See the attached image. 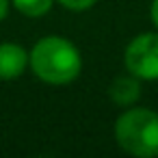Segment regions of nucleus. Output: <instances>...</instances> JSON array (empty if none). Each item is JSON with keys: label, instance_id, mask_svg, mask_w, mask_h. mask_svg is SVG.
Returning <instances> with one entry per match:
<instances>
[{"label": "nucleus", "instance_id": "f257e3e1", "mask_svg": "<svg viewBox=\"0 0 158 158\" xmlns=\"http://www.w3.org/2000/svg\"><path fill=\"white\" fill-rule=\"evenodd\" d=\"M31 72L46 85L63 87L80 76L82 56L69 39L48 35L31 48Z\"/></svg>", "mask_w": 158, "mask_h": 158}, {"label": "nucleus", "instance_id": "f03ea898", "mask_svg": "<svg viewBox=\"0 0 158 158\" xmlns=\"http://www.w3.org/2000/svg\"><path fill=\"white\" fill-rule=\"evenodd\" d=\"M115 141L130 156H158V113L141 106L126 108L115 121Z\"/></svg>", "mask_w": 158, "mask_h": 158}, {"label": "nucleus", "instance_id": "7ed1b4c3", "mask_svg": "<svg viewBox=\"0 0 158 158\" xmlns=\"http://www.w3.org/2000/svg\"><path fill=\"white\" fill-rule=\"evenodd\" d=\"M123 65L141 80H158V31L136 35L123 50Z\"/></svg>", "mask_w": 158, "mask_h": 158}, {"label": "nucleus", "instance_id": "20e7f679", "mask_svg": "<svg viewBox=\"0 0 158 158\" xmlns=\"http://www.w3.org/2000/svg\"><path fill=\"white\" fill-rule=\"evenodd\" d=\"M31 65V52L13 41L0 44V80H15Z\"/></svg>", "mask_w": 158, "mask_h": 158}, {"label": "nucleus", "instance_id": "39448f33", "mask_svg": "<svg viewBox=\"0 0 158 158\" xmlns=\"http://www.w3.org/2000/svg\"><path fill=\"white\" fill-rule=\"evenodd\" d=\"M108 98L113 104H117L121 108L134 106L141 98V78L132 76L130 72L126 76H117L108 85Z\"/></svg>", "mask_w": 158, "mask_h": 158}, {"label": "nucleus", "instance_id": "423d86ee", "mask_svg": "<svg viewBox=\"0 0 158 158\" xmlns=\"http://www.w3.org/2000/svg\"><path fill=\"white\" fill-rule=\"evenodd\" d=\"M11 5L24 18L37 20V18H44L46 13H50L54 0H11Z\"/></svg>", "mask_w": 158, "mask_h": 158}, {"label": "nucleus", "instance_id": "0eeeda50", "mask_svg": "<svg viewBox=\"0 0 158 158\" xmlns=\"http://www.w3.org/2000/svg\"><path fill=\"white\" fill-rule=\"evenodd\" d=\"M54 2H59L63 9H67V11H76V13H80V11H87V9H91L98 0H54Z\"/></svg>", "mask_w": 158, "mask_h": 158}, {"label": "nucleus", "instance_id": "6e6552de", "mask_svg": "<svg viewBox=\"0 0 158 158\" xmlns=\"http://www.w3.org/2000/svg\"><path fill=\"white\" fill-rule=\"evenodd\" d=\"M149 15H152V22L158 31V0H152V7H149Z\"/></svg>", "mask_w": 158, "mask_h": 158}, {"label": "nucleus", "instance_id": "1a4fd4ad", "mask_svg": "<svg viewBox=\"0 0 158 158\" xmlns=\"http://www.w3.org/2000/svg\"><path fill=\"white\" fill-rule=\"evenodd\" d=\"M9 7H11V0H0V22L9 15Z\"/></svg>", "mask_w": 158, "mask_h": 158}]
</instances>
